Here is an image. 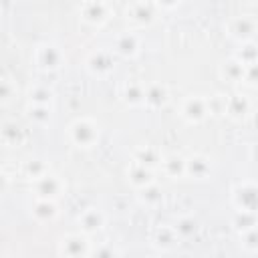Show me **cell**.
<instances>
[{"instance_id": "cell-1", "label": "cell", "mask_w": 258, "mask_h": 258, "mask_svg": "<svg viewBox=\"0 0 258 258\" xmlns=\"http://www.w3.org/2000/svg\"><path fill=\"white\" fill-rule=\"evenodd\" d=\"M67 137L73 145L89 149L93 145L99 143L101 137V127L97 121L89 119V117H77L75 121H71V125L67 127Z\"/></svg>"}, {"instance_id": "cell-2", "label": "cell", "mask_w": 258, "mask_h": 258, "mask_svg": "<svg viewBox=\"0 0 258 258\" xmlns=\"http://www.w3.org/2000/svg\"><path fill=\"white\" fill-rule=\"evenodd\" d=\"M32 60H34V67L38 71L54 73V71H58L64 64L67 56H64V50L58 44H54V42H40V44H36V48L32 52Z\"/></svg>"}, {"instance_id": "cell-3", "label": "cell", "mask_w": 258, "mask_h": 258, "mask_svg": "<svg viewBox=\"0 0 258 258\" xmlns=\"http://www.w3.org/2000/svg\"><path fill=\"white\" fill-rule=\"evenodd\" d=\"M226 32L230 38H234L238 44L242 42H252L254 36L258 34V18L254 14H236L228 18L226 22Z\"/></svg>"}, {"instance_id": "cell-4", "label": "cell", "mask_w": 258, "mask_h": 258, "mask_svg": "<svg viewBox=\"0 0 258 258\" xmlns=\"http://www.w3.org/2000/svg\"><path fill=\"white\" fill-rule=\"evenodd\" d=\"M210 115V101L204 95H187L179 105V117L189 125H200Z\"/></svg>"}, {"instance_id": "cell-5", "label": "cell", "mask_w": 258, "mask_h": 258, "mask_svg": "<svg viewBox=\"0 0 258 258\" xmlns=\"http://www.w3.org/2000/svg\"><path fill=\"white\" fill-rule=\"evenodd\" d=\"M91 250L93 246L89 242V236L83 232H71L58 240V252L62 258H89Z\"/></svg>"}, {"instance_id": "cell-6", "label": "cell", "mask_w": 258, "mask_h": 258, "mask_svg": "<svg viewBox=\"0 0 258 258\" xmlns=\"http://www.w3.org/2000/svg\"><path fill=\"white\" fill-rule=\"evenodd\" d=\"M30 189H32V194H34L36 200H52V202H56L64 194L67 185H64V181H62L60 175L48 171L46 175H42L36 181H32L30 183Z\"/></svg>"}, {"instance_id": "cell-7", "label": "cell", "mask_w": 258, "mask_h": 258, "mask_svg": "<svg viewBox=\"0 0 258 258\" xmlns=\"http://www.w3.org/2000/svg\"><path fill=\"white\" fill-rule=\"evenodd\" d=\"M157 2H145V0H137V2H131L127 4L125 8V18L127 22L133 26V28H143V26H149L155 16H157Z\"/></svg>"}, {"instance_id": "cell-8", "label": "cell", "mask_w": 258, "mask_h": 258, "mask_svg": "<svg viewBox=\"0 0 258 258\" xmlns=\"http://www.w3.org/2000/svg\"><path fill=\"white\" fill-rule=\"evenodd\" d=\"M85 67L93 77H109L113 73V69H115L113 50H109V48H93L85 58Z\"/></svg>"}, {"instance_id": "cell-9", "label": "cell", "mask_w": 258, "mask_h": 258, "mask_svg": "<svg viewBox=\"0 0 258 258\" xmlns=\"http://www.w3.org/2000/svg\"><path fill=\"white\" fill-rule=\"evenodd\" d=\"M232 206L234 210H258V183L254 181H240L232 187Z\"/></svg>"}, {"instance_id": "cell-10", "label": "cell", "mask_w": 258, "mask_h": 258, "mask_svg": "<svg viewBox=\"0 0 258 258\" xmlns=\"http://www.w3.org/2000/svg\"><path fill=\"white\" fill-rule=\"evenodd\" d=\"M111 4L109 2H103V0H89V2H83L79 6V14L85 22L93 24V26H103L109 18H111Z\"/></svg>"}, {"instance_id": "cell-11", "label": "cell", "mask_w": 258, "mask_h": 258, "mask_svg": "<svg viewBox=\"0 0 258 258\" xmlns=\"http://www.w3.org/2000/svg\"><path fill=\"white\" fill-rule=\"evenodd\" d=\"M141 48V38L135 30H119L113 36V52H117L123 58H133Z\"/></svg>"}, {"instance_id": "cell-12", "label": "cell", "mask_w": 258, "mask_h": 258, "mask_svg": "<svg viewBox=\"0 0 258 258\" xmlns=\"http://www.w3.org/2000/svg\"><path fill=\"white\" fill-rule=\"evenodd\" d=\"M147 85L139 79H127L119 85V99L129 107H145Z\"/></svg>"}, {"instance_id": "cell-13", "label": "cell", "mask_w": 258, "mask_h": 258, "mask_svg": "<svg viewBox=\"0 0 258 258\" xmlns=\"http://www.w3.org/2000/svg\"><path fill=\"white\" fill-rule=\"evenodd\" d=\"M149 242L155 250L159 252H169L173 250L177 244H179V236L173 228V224H159L151 230V236H149Z\"/></svg>"}, {"instance_id": "cell-14", "label": "cell", "mask_w": 258, "mask_h": 258, "mask_svg": "<svg viewBox=\"0 0 258 258\" xmlns=\"http://www.w3.org/2000/svg\"><path fill=\"white\" fill-rule=\"evenodd\" d=\"M252 99L242 93V91H232V93H226V115L230 119H244L252 113Z\"/></svg>"}, {"instance_id": "cell-15", "label": "cell", "mask_w": 258, "mask_h": 258, "mask_svg": "<svg viewBox=\"0 0 258 258\" xmlns=\"http://www.w3.org/2000/svg\"><path fill=\"white\" fill-rule=\"evenodd\" d=\"M77 224H79V228H81L83 234L93 236V234H97V232H101V230L105 228V224H107V214H105L103 210H99V208H85V210L79 214Z\"/></svg>"}, {"instance_id": "cell-16", "label": "cell", "mask_w": 258, "mask_h": 258, "mask_svg": "<svg viewBox=\"0 0 258 258\" xmlns=\"http://www.w3.org/2000/svg\"><path fill=\"white\" fill-rule=\"evenodd\" d=\"M131 159L139 165H145L149 169H157L161 165V159H163V153L159 151V147L151 145V143H143V145H137L133 147L131 151Z\"/></svg>"}, {"instance_id": "cell-17", "label": "cell", "mask_w": 258, "mask_h": 258, "mask_svg": "<svg viewBox=\"0 0 258 258\" xmlns=\"http://www.w3.org/2000/svg\"><path fill=\"white\" fill-rule=\"evenodd\" d=\"M48 171H50L48 163H46L44 159H40V157H28V159H22V161H20V165H18V167H14V173L22 175V177H24V179H28L30 183H32V181H36L38 177L46 175Z\"/></svg>"}, {"instance_id": "cell-18", "label": "cell", "mask_w": 258, "mask_h": 258, "mask_svg": "<svg viewBox=\"0 0 258 258\" xmlns=\"http://www.w3.org/2000/svg\"><path fill=\"white\" fill-rule=\"evenodd\" d=\"M212 173V159L204 153H194L185 161V175L191 179H208Z\"/></svg>"}, {"instance_id": "cell-19", "label": "cell", "mask_w": 258, "mask_h": 258, "mask_svg": "<svg viewBox=\"0 0 258 258\" xmlns=\"http://www.w3.org/2000/svg\"><path fill=\"white\" fill-rule=\"evenodd\" d=\"M125 175H127L129 185H131L135 191L141 189V187H145V185H149V183H155L153 169H149V167H145V165H139V163H135V161H131V163L127 165Z\"/></svg>"}, {"instance_id": "cell-20", "label": "cell", "mask_w": 258, "mask_h": 258, "mask_svg": "<svg viewBox=\"0 0 258 258\" xmlns=\"http://www.w3.org/2000/svg\"><path fill=\"white\" fill-rule=\"evenodd\" d=\"M185 161H187V157H183L179 153H167V155H163L159 169L169 179H181V177H185Z\"/></svg>"}, {"instance_id": "cell-21", "label": "cell", "mask_w": 258, "mask_h": 258, "mask_svg": "<svg viewBox=\"0 0 258 258\" xmlns=\"http://www.w3.org/2000/svg\"><path fill=\"white\" fill-rule=\"evenodd\" d=\"M244 71H246V64H242L236 56L226 58V60L220 64V69H218L220 77H222L224 81L232 83V85H240V83H244Z\"/></svg>"}, {"instance_id": "cell-22", "label": "cell", "mask_w": 258, "mask_h": 258, "mask_svg": "<svg viewBox=\"0 0 258 258\" xmlns=\"http://www.w3.org/2000/svg\"><path fill=\"white\" fill-rule=\"evenodd\" d=\"M26 97H28L30 105L52 107V103H54V91L46 83H32L28 87V91H26Z\"/></svg>"}, {"instance_id": "cell-23", "label": "cell", "mask_w": 258, "mask_h": 258, "mask_svg": "<svg viewBox=\"0 0 258 258\" xmlns=\"http://www.w3.org/2000/svg\"><path fill=\"white\" fill-rule=\"evenodd\" d=\"M169 101V89L163 83H149L145 91V107L149 109H161Z\"/></svg>"}, {"instance_id": "cell-24", "label": "cell", "mask_w": 258, "mask_h": 258, "mask_svg": "<svg viewBox=\"0 0 258 258\" xmlns=\"http://www.w3.org/2000/svg\"><path fill=\"white\" fill-rule=\"evenodd\" d=\"M32 218L40 224H48L58 216V206L52 200H34L32 204Z\"/></svg>"}, {"instance_id": "cell-25", "label": "cell", "mask_w": 258, "mask_h": 258, "mask_svg": "<svg viewBox=\"0 0 258 258\" xmlns=\"http://www.w3.org/2000/svg\"><path fill=\"white\" fill-rule=\"evenodd\" d=\"M232 228L238 234H244L248 230L258 228V212H248V210H234L232 218H230Z\"/></svg>"}, {"instance_id": "cell-26", "label": "cell", "mask_w": 258, "mask_h": 258, "mask_svg": "<svg viewBox=\"0 0 258 258\" xmlns=\"http://www.w3.org/2000/svg\"><path fill=\"white\" fill-rule=\"evenodd\" d=\"M0 133H2V141L6 145H12V147L22 145L26 141V137H28L26 135V129H22L20 125H16V121H4Z\"/></svg>"}, {"instance_id": "cell-27", "label": "cell", "mask_w": 258, "mask_h": 258, "mask_svg": "<svg viewBox=\"0 0 258 258\" xmlns=\"http://www.w3.org/2000/svg\"><path fill=\"white\" fill-rule=\"evenodd\" d=\"M137 202L145 208H155L163 202V189L157 183H149L141 189H137Z\"/></svg>"}, {"instance_id": "cell-28", "label": "cell", "mask_w": 258, "mask_h": 258, "mask_svg": "<svg viewBox=\"0 0 258 258\" xmlns=\"http://www.w3.org/2000/svg\"><path fill=\"white\" fill-rule=\"evenodd\" d=\"M173 228H175L179 240H185V238H191V236L198 234L200 222H198V218L191 216V214H181V216L173 222Z\"/></svg>"}, {"instance_id": "cell-29", "label": "cell", "mask_w": 258, "mask_h": 258, "mask_svg": "<svg viewBox=\"0 0 258 258\" xmlns=\"http://www.w3.org/2000/svg\"><path fill=\"white\" fill-rule=\"evenodd\" d=\"M26 117L32 125L36 127H46L52 121V107H44V105H28Z\"/></svg>"}, {"instance_id": "cell-30", "label": "cell", "mask_w": 258, "mask_h": 258, "mask_svg": "<svg viewBox=\"0 0 258 258\" xmlns=\"http://www.w3.org/2000/svg\"><path fill=\"white\" fill-rule=\"evenodd\" d=\"M234 56L242 62V64H250V62H256L258 60V44L252 40V42H242L238 44Z\"/></svg>"}, {"instance_id": "cell-31", "label": "cell", "mask_w": 258, "mask_h": 258, "mask_svg": "<svg viewBox=\"0 0 258 258\" xmlns=\"http://www.w3.org/2000/svg\"><path fill=\"white\" fill-rule=\"evenodd\" d=\"M89 258H121V252L113 242H101L93 246Z\"/></svg>"}, {"instance_id": "cell-32", "label": "cell", "mask_w": 258, "mask_h": 258, "mask_svg": "<svg viewBox=\"0 0 258 258\" xmlns=\"http://www.w3.org/2000/svg\"><path fill=\"white\" fill-rule=\"evenodd\" d=\"M16 91H18V89H16V83H14L8 75H4L2 81H0V97H2V103L8 105V103L16 97Z\"/></svg>"}, {"instance_id": "cell-33", "label": "cell", "mask_w": 258, "mask_h": 258, "mask_svg": "<svg viewBox=\"0 0 258 258\" xmlns=\"http://www.w3.org/2000/svg\"><path fill=\"white\" fill-rule=\"evenodd\" d=\"M240 244L248 252H258V228L240 234Z\"/></svg>"}, {"instance_id": "cell-34", "label": "cell", "mask_w": 258, "mask_h": 258, "mask_svg": "<svg viewBox=\"0 0 258 258\" xmlns=\"http://www.w3.org/2000/svg\"><path fill=\"white\" fill-rule=\"evenodd\" d=\"M244 85L258 89V60L246 64V71H244Z\"/></svg>"}, {"instance_id": "cell-35", "label": "cell", "mask_w": 258, "mask_h": 258, "mask_svg": "<svg viewBox=\"0 0 258 258\" xmlns=\"http://www.w3.org/2000/svg\"><path fill=\"white\" fill-rule=\"evenodd\" d=\"M6 258H16V256H6Z\"/></svg>"}]
</instances>
